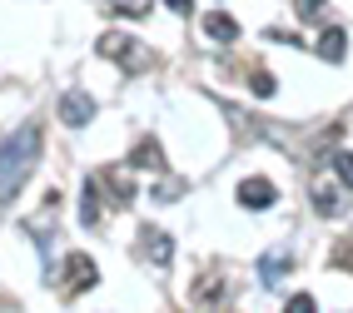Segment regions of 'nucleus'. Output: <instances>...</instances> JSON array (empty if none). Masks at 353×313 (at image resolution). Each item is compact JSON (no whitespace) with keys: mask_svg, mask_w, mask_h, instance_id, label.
Returning <instances> with one entry per match:
<instances>
[{"mask_svg":"<svg viewBox=\"0 0 353 313\" xmlns=\"http://www.w3.org/2000/svg\"><path fill=\"white\" fill-rule=\"evenodd\" d=\"M40 150H45V139H40L35 119H26L20 130L6 134V144H0V204H10L20 189H26V179L40 164Z\"/></svg>","mask_w":353,"mask_h":313,"instance_id":"f257e3e1","label":"nucleus"},{"mask_svg":"<svg viewBox=\"0 0 353 313\" xmlns=\"http://www.w3.org/2000/svg\"><path fill=\"white\" fill-rule=\"evenodd\" d=\"M95 55H100V60H114L120 70H130V75L154 65V50H150V45H139L134 35H125V30H105V35L95 40Z\"/></svg>","mask_w":353,"mask_h":313,"instance_id":"f03ea898","label":"nucleus"},{"mask_svg":"<svg viewBox=\"0 0 353 313\" xmlns=\"http://www.w3.org/2000/svg\"><path fill=\"white\" fill-rule=\"evenodd\" d=\"M134 259L150 263L154 274H164V269L174 263V239L164 234L159 224H139V234H134Z\"/></svg>","mask_w":353,"mask_h":313,"instance_id":"7ed1b4c3","label":"nucleus"},{"mask_svg":"<svg viewBox=\"0 0 353 313\" xmlns=\"http://www.w3.org/2000/svg\"><path fill=\"white\" fill-rule=\"evenodd\" d=\"M100 283V263L90 254H65V279H60V294L65 299H80L85 288Z\"/></svg>","mask_w":353,"mask_h":313,"instance_id":"20e7f679","label":"nucleus"},{"mask_svg":"<svg viewBox=\"0 0 353 313\" xmlns=\"http://www.w3.org/2000/svg\"><path fill=\"white\" fill-rule=\"evenodd\" d=\"M90 179H95L100 184V194L114 204V209H125L134 194H139V184H134V174L130 170H120V164H105V170H95V174H90Z\"/></svg>","mask_w":353,"mask_h":313,"instance_id":"39448f33","label":"nucleus"},{"mask_svg":"<svg viewBox=\"0 0 353 313\" xmlns=\"http://www.w3.org/2000/svg\"><path fill=\"white\" fill-rule=\"evenodd\" d=\"M309 194H314V209L323 214V219H339V214H343L339 174H314V179H309Z\"/></svg>","mask_w":353,"mask_h":313,"instance_id":"423d86ee","label":"nucleus"},{"mask_svg":"<svg viewBox=\"0 0 353 313\" xmlns=\"http://www.w3.org/2000/svg\"><path fill=\"white\" fill-rule=\"evenodd\" d=\"M60 119H65L70 130H85L90 119H95V100H90L85 90H65L60 94Z\"/></svg>","mask_w":353,"mask_h":313,"instance_id":"0eeeda50","label":"nucleus"},{"mask_svg":"<svg viewBox=\"0 0 353 313\" xmlns=\"http://www.w3.org/2000/svg\"><path fill=\"white\" fill-rule=\"evenodd\" d=\"M234 199H239L244 209H269V204L279 199V189H274L269 179H259V174H254V179H239V189H234Z\"/></svg>","mask_w":353,"mask_h":313,"instance_id":"6e6552de","label":"nucleus"},{"mask_svg":"<svg viewBox=\"0 0 353 313\" xmlns=\"http://www.w3.org/2000/svg\"><path fill=\"white\" fill-rule=\"evenodd\" d=\"M130 170H150V174H164V150H159V139L154 134H145L130 150Z\"/></svg>","mask_w":353,"mask_h":313,"instance_id":"1a4fd4ad","label":"nucleus"},{"mask_svg":"<svg viewBox=\"0 0 353 313\" xmlns=\"http://www.w3.org/2000/svg\"><path fill=\"white\" fill-rule=\"evenodd\" d=\"M80 224L85 229H100L105 224V199H100V184L85 179V194H80Z\"/></svg>","mask_w":353,"mask_h":313,"instance_id":"9d476101","label":"nucleus"},{"mask_svg":"<svg viewBox=\"0 0 353 313\" xmlns=\"http://www.w3.org/2000/svg\"><path fill=\"white\" fill-rule=\"evenodd\" d=\"M190 299H194V308H224V303H229V288H224V279L214 283V274H204V279L194 283Z\"/></svg>","mask_w":353,"mask_h":313,"instance_id":"9b49d317","label":"nucleus"},{"mask_svg":"<svg viewBox=\"0 0 353 313\" xmlns=\"http://www.w3.org/2000/svg\"><path fill=\"white\" fill-rule=\"evenodd\" d=\"M204 35L214 40V45H234V40H239V20L224 15V10H214V15H204Z\"/></svg>","mask_w":353,"mask_h":313,"instance_id":"f8f14e48","label":"nucleus"},{"mask_svg":"<svg viewBox=\"0 0 353 313\" xmlns=\"http://www.w3.org/2000/svg\"><path fill=\"white\" fill-rule=\"evenodd\" d=\"M343 55H348V35H343L339 26H328V30L319 35V60H323V65H343Z\"/></svg>","mask_w":353,"mask_h":313,"instance_id":"ddd939ff","label":"nucleus"},{"mask_svg":"<svg viewBox=\"0 0 353 313\" xmlns=\"http://www.w3.org/2000/svg\"><path fill=\"white\" fill-rule=\"evenodd\" d=\"M294 269V259H289V249H269L264 259H259V283H279Z\"/></svg>","mask_w":353,"mask_h":313,"instance_id":"4468645a","label":"nucleus"},{"mask_svg":"<svg viewBox=\"0 0 353 313\" xmlns=\"http://www.w3.org/2000/svg\"><path fill=\"white\" fill-rule=\"evenodd\" d=\"M110 10L120 15V20H145L154 10V0H110Z\"/></svg>","mask_w":353,"mask_h":313,"instance_id":"2eb2a0df","label":"nucleus"},{"mask_svg":"<svg viewBox=\"0 0 353 313\" xmlns=\"http://www.w3.org/2000/svg\"><path fill=\"white\" fill-rule=\"evenodd\" d=\"M328 164H334L339 184H343V189H353V150H334V159H328Z\"/></svg>","mask_w":353,"mask_h":313,"instance_id":"dca6fc26","label":"nucleus"},{"mask_svg":"<svg viewBox=\"0 0 353 313\" xmlns=\"http://www.w3.org/2000/svg\"><path fill=\"white\" fill-rule=\"evenodd\" d=\"M323 10H328V0H294L299 20H323Z\"/></svg>","mask_w":353,"mask_h":313,"instance_id":"f3484780","label":"nucleus"},{"mask_svg":"<svg viewBox=\"0 0 353 313\" xmlns=\"http://www.w3.org/2000/svg\"><path fill=\"white\" fill-rule=\"evenodd\" d=\"M249 85H254V94H259V100H269V94H274V75H269V70H254V75H249Z\"/></svg>","mask_w":353,"mask_h":313,"instance_id":"a211bd4d","label":"nucleus"},{"mask_svg":"<svg viewBox=\"0 0 353 313\" xmlns=\"http://www.w3.org/2000/svg\"><path fill=\"white\" fill-rule=\"evenodd\" d=\"M319 303H314V294H294V299H284V313H314Z\"/></svg>","mask_w":353,"mask_h":313,"instance_id":"6ab92c4d","label":"nucleus"},{"mask_svg":"<svg viewBox=\"0 0 353 313\" xmlns=\"http://www.w3.org/2000/svg\"><path fill=\"white\" fill-rule=\"evenodd\" d=\"M179 194H184V179H179V184H174V179H170V184H154V199H159V204H170V199H179Z\"/></svg>","mask_w":353,"mask_h":313,"instance_id":"aec40b11","label":"nucleus"},{"mask_svg":"<svg viewBox=\"0 0 353 313\" xmlns=\"http://www.w3.org/2000/svg\"><path fill=\"white\" fill-rule=\"evenodd\" d=\"M164 6H170L174 15H190V10H194V0H164Z\"/></svg>","mask_w":353,"mask_h":313,"instance_id":"412c9836","label":"nucleus"}]
</instances>
